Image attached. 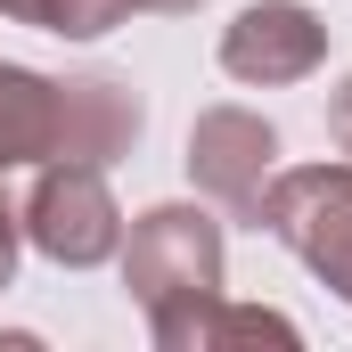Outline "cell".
I'll use <instances>...</instances> for the list:
<instances>
[{"mask_svg": "<svg viewBox=\"0 0 352 352\" xmlns=\"http://www.w3.org/2000/svg\"><path fill=\"white\" fill-rule=\"evenodd\" d=\"M221 270H230V246H221V221L205 205H148L123 238V287L148 311L156 344L221 295Z\"/></svg>", "mask_w": 352, "mask_h": 352, "instance_id": "6da1fadb", "label": "cell"}, {"mask_svg": "<svg viewBox=\"0 0 352 352\" xmlns=\"http://www.w3.org/2000/svg\"><path fill=\"white\" fill-rule=\"evenodd\" d=\"M254 230H270L328 295L352 303V164H287L270 173Z\"/></svg>", "mask_w": 352, "mask_h": 352, "instance_id": "7a4b0ae2", "label": "cell"}, {"mask_svg": "<svg viewBox=\"0 0 352 352\" xmlns=\"http://www.w3.org/2000/svg\"><path fill=\"white\" fill-rule=\"evenodd\" d=\"M16 221L58 270H98L107 254H123V213H115V188H107L98 164H66V156L33 164Z\"/></svg>", "mask_w": 352, "mask_h": 352, "instance_id": "3957f363", "label": "cell"}, {"mask_svg": "<svg viewBox=\"0 0 352 352\" xmlns=\"http://www.w3.org/2000/svg\"><path fill=\"white\" fill-rule=\"evenodd\" d=\"M328 66V25L303 8V0H254L221 25V74L254 90H287L311 82Z\"/></svg>", "mask_w": 352, "mask_h": 352, "instance_id": "277c9868", "label": "cell"}, {"mask_svg": "<svg viewBox=\"0 0 352 352\" xmlns=\"http://www.w3.org/2000/svg\"><path fill=\"white\" fill-rule=\"evenodd\" d=\"M270 173H278V131H270V115H254V107H205V115L188 123V180H197L213 205H230L238 221H254Z\"/></svg>", "mask_w": 352, "mask_h": 352, "instance_id": "5b68a950", "label": "cell"}, {"mask_svg": "<svg viewBox=\"0 0 352 352\" xmlns=\"http://www.w3.org/2000/svg\"><path fill=\"white\" fill-rule=\"evenodd\" d=\"M66 156V82L0 58V173Z\"/></svg>", "mask_w": 352, "mask_h": 352, "instance_id": "8992f818", "label": "cell"}, {"mask_svg": "<svg viewBox=\"0 0 352 352\" xmlns=\"http://www.w3.org/2000/svg\"><path fill=\"white\" fill-rule=\"evenodd\" d=\"M230 344H303V328L287 320V311H263V303H230V295H213L205 311H188L173 336L156 352H230Z\"/></svg>", "mask_w": 352, "mask_h": 352, "instance_id": "52a82bcc", "label": "cell"}, {"mask_svg": "<svg viewBox=\"0 0 352 352\" xmlns=\"http://www.w3.org/2000/svg\"><path fill=\"white\" fill-rule=\"evenodd\" d=\"M188 8H205V0H66L58 41H98V33H115L131 16H188Z\"/></svg>", "mask_w": 352, "mask_h": 352, "instance_id": "ba28073f", "label": "cell"}, {"mask_svg": "<svg viewBox=\"0 0 352 352\" xmlns=\"http://www.w3.org/2000/svg\"><path fill=\"white\" fill-rule=\"evenodd\" d=\"M0 16H8V25H33V33H58L66 0H0Z\"/></svg>", "mask_w": 352, "mask_h": 352, "instance_id": "9c48e42d", "label": "cell"}, {"mask_svg": "<svg viewBox=\"0 0 352 352\" xmlns=\"http://www.w3.org/2000/svg\"><path fill=\"white\" fill-rule=\"evenodd\" d=\"M16 246H25V221H16V205H8V188H0V295H8V278H16Z\"/></svg>", "mask_w": 352, "mask_h": 352, "instance_id": "30bf717a", "label": "cell"}, {"mask_svg": "<svg viewBox=\"0 0 352 352\" xmlns=\"http://www.w3.org/2000/svg\"><path fill=\"white\" fill-rule=\"evenodd\" d=\"M328 140H336V148L352 156V74H344L336 90H328Z\"/></svg>", "mask_w": 352, "mask_h": 352, "instance_id": "8fae6325", "label": "cell"}]
</instances>
